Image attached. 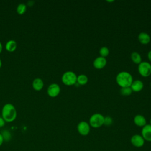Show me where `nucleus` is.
<instances>
[{
  "mask_svg": "<svg viewBox=\"0 0 151 151\" xmlns=\"http://www.w3.org/2000/svg\"><path fill=\"white\" fill-rule=\"evenodd\" d=\"M116 81L117 84L121 87V88H123L130 87L133 80L130 73L123 71L117 74L116 77Z\"/></svg>",
  "mask_w": 151,
  "mask_h": 151,
  "instance_id": "obj_2",
  "label": "nucleus"
},
{
  "mask_svg": "<svg viewBox=\"0 0 151 151\" xmlns=\"http://www.w3.org/2000/svg\"><path fill=\"white\" fill-rule=\"evenodd\" d=\"M134 124L138 127H143L146 124V118L141 115V114H137L134 116L133 119Z\"/></svg>",
  "mask_w": 151,
  "mask_h": 151,
  "instance_id": "obj_12",
  "label": "nucleus"
},
{
  "mask_svg": "<svg viewBox=\"0 0 151 151\" xmlns=\"http://www.w3.org/2000/svg\"><path fill=\"white\" fill-rule=\"evenodd\" d=\"M113 123V119L111 117L107 116L104 117V124L105 126H110Z\"/></svg>",
  "mask_w": 151,
  "mask_h": 151,
  "instance_id": "obj_21",
  "label": "nucleus"
},
{
  "mask_svg": "<svg viewBox=\"0 0 151 151\" xmlns=\"http://www.w3.org/2000/svg\"><path fill=\"white\" fill-rule=\"evenodd\" d=\"M138 71L142 77H149L151 74V64L147 61H142L138 65Z\"/></svg>",
  "mask_w": 151,
  "mask_h": 151,
  "instance_id": "obj_5",
  "label": "nucleus"
},
{
  "mask_svg": "<svg viewBox=\"0 0 151 151\" xmlns=\"http://www.w3.org/2000/svg\"><path fill=\"white\" fill-rule=\"evenodd\" d=\"M4 141V137H3L2 135V134H1V133H0V146L3 144Z\"/></svg>",
  "mask_w": 151,
  "mask_h": 151,
  "instance_id": "obj_24",
  "label": "nucleus"
},
{
  "mask_svg": "<svg viewBox=\"0 0 151 151\" xmlns=\"http://www.w3.org/2000/svg\"><path fill=\"white\" fill-rule=\"evenodd\" d=\"M120 92L122 96H130V94H132L133 91H132L130 87H127L121 88Z\"/></svg>",
  "mask_w": 151,
  "mask_h": 151,
  "instance_id": "obj_19",
  "label": "nucleus"
},
{
  "mask_svg": "<svg viewBox=\"0 0 151 151\" xmlns=\"http://www.w3.org/2000/svg\"><path fill=\"white\" fill-rule=\"evenodd\" d=\"M104 117L100 113H94L89 119V124L93 128H99L104 124Z\"/></svg>",
  "mask_w": 151,
  "mask_h": 151,
  "instance_id": "obj_4",
  "label": "nucleus"
},
{
  "mask_svg": "<svg viewBox=\"0 0 151 151\" xmlns=\"http://www.w3.org/2000/svg\"><path fill=\"white\" fill-rule=\"evenodd\" d=\"M77 129L80 135L85 136L89 134L90 132V126L87 122L81 121L77 124Z\"/></svg>",
  "mask_w": 151,
  "mask_h": 151,
  "instance_id": "obj_6",
  "label": "nucleus"
},
{
  "mask_svg": "<svg viewBox=\"0 0 151 151\" xmlns=\"http://www.w3.org/2000/svg\"><path fill=\"white\" fill-rule=\"evenodd\" d=\"M17 47V44L14 40L8 41L5 44V49L9 52H14Z\"/></svg>",
  "mask_w": 151,
  "mask_h": 151,
  "instance_id": "obj_15",
  "label": "nucleus"
},
{
  "mask_svg": "<svg viewBox=\"0 0 151 151\" xmlns=\"http://www.w3.org/2000/svg\"><path fill=\"white\" fill-rule=\"evenodd\" d=\"M2 51V43L0 42V54L1 53Z\"/></svg>",
  "mask_w": 151,
  "mask_h": 151,
  "instance_id": "obj_26",
  "label": "nucleus"
},
{
  "mask_svg": "<svg viewBox=\"0 0 151 151\" xmlns=\"http://www.w3.org/2000/svg\"><path fill=\"white\" fill-rule=\"evenodd\" d=\"M107 64V60L102 57H98L93 61V66L96 69H102Z\"/></svg>",
  "mask_w": 151,
  "mask_h": 151,
  "instance_id": "obj_10",
  "label": "nucleus"
},
{
  "mask_svg": "<svg viewBox=\"0 0 151 151\" xmlns=\"http://www.w3.org/2000/svg\"><path fill=\"white\" fill-rule=\"evenodd\" d=\"M143 83L139 80H136L133 81L131 86H130V88L132 90V91L134 92H139L143 88Z\"/></svg>",
  "mask_w": 151,
  "mask_h": 151,
  "instance_id": "obj_11",
  "label": "nucleus"
},
{
  "mask_svg": "<svg viewBox=\"0 0 151 151\" xmlns=\"http://www.w3.org/2000/svg\"><path fill=\"white\" fill-rule=\"evenodd\" d=\"M130 58H131V60L133 61V63H134V64H139L142 62L141 55L137 52H136V51L133 52L131 54Z\"/></svg>",
  "mask_w": 151,
  "mask_h": 151,
  "instance_id": "obj_16",
  "label": "nucleus"
},
{
  "mask_svg": "<svg viewBox=\"0 0 151 151\" xmlns=\"http://www.w3.org/2000/svg\"><path fill=\"white\" fill-rule=\"evenodd\" d=\"M5 123V121L4 120V119L2 117H0V128L4 126Z\"/></svg>",
  "mask_w": 151,
  "mask_h": 151,
  "instance_id": "obj_23",
  "label": "nucleus"
},
{
  "mask_svg": "<svg viewBox=\"0 0 151 151\" xmlns=\"http://www.w3.org/2000/svg\"><path fill=\"white\" fill-rule=\"evenodd\" d=\"M17 110L15 106L11 103L5 104L2 109V117L5 122H12L17 117Z\"/></svg>",
  "mask_w": 151,
  "mask_h": 151,
  "instance_id": "obj_1",
  "label": "nucleus"
},
{
  "mask_svg": "<svg viewBox=\"0 0 151 151\" xmlns=\"http://www.w3.org/2000/svg\"><path fill=\"white\" fill-rule=\"evenodd\" d=\"M147 58H148L149 60L151 62V50L149 51L147 53Z\"/></svg>",
  "mask_w": 151,
  "mask_h": 151,
  "instance_id": "obj_25",
  "label": "nucleus"
},
{
  "mask_svg": "<svg viewBox=\"0 0 151 151\" xmlns=\"http://www.w3.org/2000/svg\"><path fill=\"white\" fill-rule=\"evenodd\" d=\"M88 77L85 74H80L77 77V83L81 86L85 85L88 82Z\"/></svg>",
  "mask_w": 151,
  "mask_h": 151,
  "instance_id": "obj_17",
  "label": "nucleus"
},
{
  "mask_svg": "<svg viewBox=\"0 0 151 151\" xmlns=\"http://www.w3.org/2000/svg\"><path fill=\"white\" fill-rule=\"evenodd\" d=\"M1 134L4 137V140H8L10 139L11 134H10V133L8 130H4L3 132V133Z\"/></svg>",
  "mask_w": 151,
  "mask_h": 151,
  "instance_id": "obj_22",
  "label": "nucleus"
},
{
  "mask_svg": "<svg viewBox=\"0 0 151 151\" xmlns=\"http://www.w3.org/2000/svg\"><path fill=\"white\" fill-rule=\"evenodd\" d=\"M27 10V5L24 3L19 4L17 7V12L19 15L24 14Z\"/></svg>",
  "mask_w": 151,
  "mask_h": 151,
  "instance_id": "obj_18",
  "label": "nucleus"
},
{
  "mask_svg": "<svg viewBox=\"0 0 151 151\" xmlns=\"http://www.w3.org/2000/svg\"><path fill=\"white\" fill-rule=\"evenodd\" d=\"M77 76L72 71H67L64 73L61 77V81L66 86H71L77 83Z\"/></svg>",
  "mask_w": 151,
  "mask_h": 151,
  "instance_id": "obj_3",
  "label": "nucleus"
},
{
  "mask_svg": "<svg viewBox=\"0 0 151 151\" xmlns=\"http://www.w3.org/2000/svg\"><path fill=\"white\" fill-rule=\"evenodd\" d=\"M145 140L143 137L138 134L133 135L130 138V142L132 145L136 147H141L145 144Z\"/></svg>",
  "mask_w": 151,
  "mask_h": 151,
  "instance_id": "obj_8",
  "label": "nucleus"
},
{
  "mask_svg": "<svg viewBox=\"0 0 151 151\" xmlns=\"http://www.w3.org/2000/svg\"><path fill=\"white\" fill-rule=\"evenodd\" d=\"M32 86L35 91H40L44 87L43 80L40 78H35L32 83Z\"/></svg>",
  "mask_w": 151,
  "mask_h": 151,
  "instance_id": "obj_14",
  "label": "nucleus"
},
{
  "mask_svg": "<svg viewBox=\"0 0 151 151\" xmlns=\"http://www.w3.org/2000/svg\"><path fill=\"white\" fill-rule=\"evenodd\" d=\"M150 124H151V119H150Z\"/></svg>",
  "mask_w": 151,
  "mask_h": 151,
  "instance_id": "obj_28",
  "label": "nucleus"
},
{
  "mask_svg": "<svg viewBox=\"0 0 151 151\" xmlns=\"http://www.w3.org/2000/svg\"><path fill=\"white\" fill-rule=\"evenodd\" d=\"M1 66H2V61H1V58H0V68H1Z\"/></svg>",
  "mask_w": 151,
  "mask_h": 151,
  "instance_id": "obj_27",
  "label": "nucleus"
},
{
  "mask_svg": "<svg viewBox=\"0 0 151 151\" xmlns=\"http://www.w3.org/2000/svg\"><path fill=\"white\" fill-rule=\"evenodd\" d=\"M138 40L142 44H147L150 41V37L147 33L142 32L138 35Z\"/></svg>",
  "mask_w": 151,
  "mask_h": 151,
  "instance_id": "obj_13",
  "label": "nucleus"
},
{
  "mask_svg": "<svg viewBox=\"0 0 151 151\" xmlns=\"http://www.w3.org/2000/svg\"><path fill=\"white\" fill-rule=\"evenodd\" d=\"M61 91L60 86L57 83H52L49 85L47 88V94L51 97H55L58 96Z\"/></svg>",
  "mask_w": 151,
  "mask_h": 151,
  "instance_id": "obj_7",
  "label": "nucleus"
},
{
  "mask_svg": "<svg viewBox=\"0 0 151 151\" xmlns=\"http://www.w3.org/2000/svg\"><path fill=\"white\" fill-rule=\"evenodd\" d=\"M141 136L145 141L151 142V124H146L142 127L141 131Z\"/></svg>",
  "mask_w": 151,
  "mask_h": 151,
  "instance_id": "obj_9",
  "label": "nucleus"
},
{
  "mask_svg": "<svg viewBox=\"0 0 151 151\" xmlns=\"http://www.w3.org/2000/svg\"><path fill=\"white\" fill-rule=\"evenodd\" d=\"M99 54L100 57L106 58L109 54V50L107 47H102L99 50Z\"/></svg>",
  "mask_w": 151,
  "mask_h": 151,
  "instance_id": "obj_20",
  "label": "nucleus"
}]
</instances>
